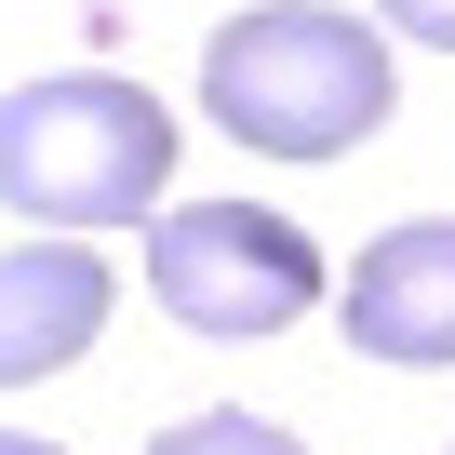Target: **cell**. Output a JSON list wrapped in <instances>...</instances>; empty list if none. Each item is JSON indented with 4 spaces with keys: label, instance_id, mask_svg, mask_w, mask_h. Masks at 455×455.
Returning a JSON list of instances; mask_svg holds the SVG:
<instances>
[{
    "label": "cell",
    "instance_id": "cell-5",
    "mask_svg": "<svg viewBox=\"0 0 455 455\" xmlns=\"http://www.w3.org/2000/svg\"><path fill=\"white\" fill-rule=\"evenodd\" d=\"M108 255L81 242H28V255H0V388H28V375H68L94 335H108Z\"/></svg>",
    "mask_w": 455,
    "mask_h": 455
},
{
    "label": "cell",
    "instance_id": "cell-1",
    "mask_svg": "<svg viewBox=\"0 0 455 455\" xmlns=\"http://www.w3.org/2000/svg\"><path fill=\"white\" fill-rule=\"evenodd\" d=\"M388 108H402V54L335 0H268L201 41V121L255 161H348L362 134H388Z\"/></svg>",
    "mask_w": 455,
    "mask_h": 455
},
{
    "label": "cell",
    "instance_id": "cell-4",
    "mask_svg": "<svg viewBox=\"0 0 455 455\" xmlns=\"http://www.w3.org/2000/svg\"><path fill=\"white\" fill-rule=\"evenodd\" d=\"M335 322H348L362 362H388V375H442V362H455V214H402V228H375V242L348 255V282H335Z\"/></svg>",
    "mask_w": 455,
    "mask_h": 455
},
{
    "label": "cell",
    "instance_id": "cell-8",
    "mask_svg": "<svg viewBox=\"0 0 455 455\" xmlns=\"http://www.w3.org/2000/svg\"><path fill=\"white\" fill-rule=\"evenodd\" d=\"M0 455H54V442H41V428H0Z\"/></svg>",
    "mask_w": 455,
    "mask_h": 455
},
{
    "label": "cell",
    "instance_id": "cell-3",
    "mask_svg": "<svg viewBox=\"0 0 455 455\" xmlns=\"http://www.w3.org/2000/svg\"><path fill=\"white\" fill-rule=\"evenodd\" d=\"M148 295L188 322V335H295L322 308V255L295 214H255V201H174L148 228Z\"/></svg>",
    "mask_w": 455,
    "mask_h": 455
},
{
    "label": "cell",
    "instance_id": "cell-2",
    "mask_svg": "<svg viewBox=\"0 0 455 455\" xmlns=\"http://www.w3.org/2000/svg\"><path fill=\"white\" fill-rule=\"evenodd\" d=\"M174 108L121 68H54L0 94V201L28 214V242H81V228H161L174 201Z\"/></svg>",
    "mask_w": 455,
    "mask_h": 455
},
{
    "label": "cell",
    "instance_id": "cell-7",
    "mask_svg": "<svg viewBox=\"0 0 455 455\" xmlns=\"http://www.w3.org/2000/svg\"><path fill=\"white\" fill-rule=\"evenodd\" d=\"M375 28H388V41H442V54H455V0H375Z\"/></svg>",
    "mask_w": 455,
    "mask_h": 455
},
{
    "label": "cell",
    "instance_id": "cell-6",
    "mask_svg": "<svg viewBox=\"0 0 455 455\" xmlns=\"http://www.w3.org/2000/svg\"><path fill=\"white\" fill-rule=\"evenodd\" d=\"M148 455H308L295 428H268V415H242V402H214V415H174Z\"/></svg>",
    "mask_w": 455,
    "mask_h": 455
}]
</instances>
